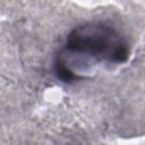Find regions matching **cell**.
I'll return each mask as SVG.
<instances>
[{"mask_svg":"<svg viewBox=\"0 0 145 145\" xmlns=\"http://www.w3.org/2000/svg\"><path fill=\"white\" fill-rule=\"evenodd\" d=\"M65 54L77 60L125 62L129 50L126 41L111 26L103 23H85L75 27L68 35Z\"/></svg>","mask_w":145,"mask_h":145,"instance_id":"6da1fadb","label":"cell"}]
</instances>
